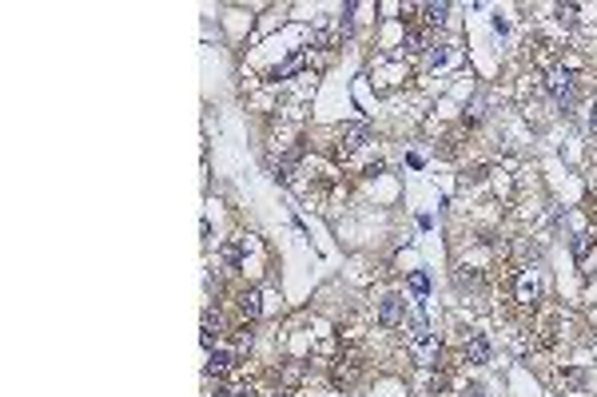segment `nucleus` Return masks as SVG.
<instances>
[{
  "label": "nucleus",
  "mask_w": 597,
  "mask_h": 397,
  "mask_svg": "<svg viewBox=\"0 0 597 397\" xmlns=\"http://www.w3.org/2000/svg\"><path fill=\"white\" fill-rule=\"evenodd\" d=\"M517 302H522V306L537 302V282H534L530 274H522V278H517Z\"/></svg>",
  "instance_id": "nucleus-7"
},
{
  "label": "nucleus",
  "mask_w": 597,
  "mask_h": 397,
  "mask_svg": "<svg viewBox=\"0 0 597 397\" xmlns=\"http://www.w3.org/2000/svg\"><path fill=\"white\" fill-rule=\"evenodd\" d=\"M589 131H597V104L589 108Z\"/></svg>",
  "instance_id": "nucleus-21"
},
{
  "label": "nucleus",
  "mask_w": 597,
  "mask_h": 397,
  "mask_svg": "<svg viewBox=\"0 0 597 397\" xmlns=\"http://www.w3.org/2000/svg\"><path fill=\"white\" fill-rule=\"evenodd\" d=\"M215 334H219V322H215L212 314H203V334H199V342L207 350H215Z\"/></svg>",
  "instance_id": "nucleus-9"
},
{
  "label": "nucleus",
  "mask_w": 597,
  "mask_h": 397,
  "mask_svg": "<svg viewBox=\"0 0 597 397\" xmlns=\"http://www.w3.org/2000/svg\"><path fill=\"white\" fill-rule=\"evenodd\" d=\"M366 143H371V128H366V123H354V128H346V147H351V151L366 147Z\"/></svg>",
  "instance_id": "nucleus-5"
},
{
  "label": "nucleus",
  "mask_w": 597,
  "mask_h": 397,
  "mask_svg": "<svg viewBox=\"0 0 597 397\" xmlns=\"http://www.w3.org/2000/svg\"><path fill=\"white\" fill-rule=\"evenodd\" d=\"M410 290H415L418 298H426V290H430V278H426L422 270H415V274H410Z\"/></svg>",
  "instance_id": "nucleus-15"
},
{
  "label": "nucleus",
  "mask_w": 597,
  "mask_h": 397,
  "mask_svg": "<svg viewBox=\"0 0 597 397\" xmlns=\"http://www.w3.org/2000/svg\"><path fill=\"white\" fill-rule=\"evenodd\" d=\"M466 397H490V393L482 386H470V389H466Z\"/></svg>",
  "instance_id": "nucleus-20"
},
{
  "label": "nucleus",
  "mask_w": 597,
  "mask_h": 397,
  "mask_svg": "<svg viewBox=\"0 0 597 397\" xmlns=\"http://www.w3.org/2000/svg\"><path fill=\"white\" fill-rule=\"evenodd\" d=\"M586 255H589V235H577L574 238V258L577 262H586Z\"/></svg>",
  "instance_id": "nucleus-17"
},
{
  "label": "nucleus",
  "mask_w": 597,
  "mask_h": 397,
  "mask_svg": "<svg viewBox=\"0 0 597 397\" xmlns=\"http://www.w3.org/2000/svg\"><path fill=\"white\" fill-rule=\"evenodd\" d=\"M446 60H450V52H446V44H430V52H426V68H442Z\"/></svg>",
  "instance_id": "nucleus-10"
},
{
  "label": "nucleus",
  "mask_w": 597,
  "mask_h": 397,
  "mask_svg": "<svg viewBox=\"0 0 597 397\" xmlns=\"http://www.w3.org/2000/svg\"><path fill=\"white\" fill-rule=\"evenodd\" d=\"M422 12H426L430 24H442V20L450 16V4H422Z\"/></svg>",
  "instance_id": "nucleus-11"
},
{
  "label": "nucleus",
  "mask_w": 597,
  "mask_h": 397,
  "mask_svg": "<svg viewBox=\"0 0 597 397\" xmlns=\"http://www.w3.org/2000/svg\"><path fill=\"white\" fill-rule=\"evenodd\" d=\"M557 20H562L566 28H574L577 24V4H557Z\"/></svg>",
  "instance_id": "nucleus-14"
},
{
  "label": "nucleus",
  "mask_w": 597,
  "mask_h": 397,
  "mask_svg": "<svg viewBox=\"0 0 597 397\" xmlns=\"http://www.w3.org/2000/svg\"><path fill=\"white\" fill-rule=\"evenodd\" d=\"M223 258H227L231 267H243V242H227V247H223Z\"/></svg>",
  "instance_id": "nucleus-13"
},
{
  "label": "nucleus",
  "mask_w": 597,
  "mask_h": 397,
  "mask_svg": "<svg viewBox=\"0 0 597 397\" xmlns=\"http://www.w3.org/2000/svg\"><path fill=\"white\" fill-rule=\"evenodd\" d=\"M311 44H314V48H327V44H334V32L331 28H314L311 32Z\"/></svg>",
  "instance_id": "nucleus-16"
},
{
  "label": "nucleus",
  "mask_w": 597,
  "mask_h": 397,
  "mask_svg": "<svg viewBox=\"0 0 597 397\" xmlns=\"http://www.w3.org/2000/svg\"><path fill=\"white\" fill-rule=\"evenodd\" d=\"M303 64H307V56L303 52H291V56L279 64V68L271 72V79H287V76H295V72H303Z\"/></svg>",
  "instance_id": "nucleus-4"
},
{
  "label": "nucleus",
  "mask_w": 597,
  "mask_h": 397,
  "mask_svg": "<svg viewBox=\"0 0 597 397\" xmlns=\"http://www.w3.org/2000/svg\"><path fill=\"white\" fill-rule=\"evenodd\" d=\"M546 88H549V96L557 99V108H562V111H569L577 104V79H574V72H569V68H554V72H549Z\"/></svg>",
  "instance_id": "nucleus-1"
},
{
  "label": "nucleus",
  "mask_w": 597,
  "mask_h": 397,
  "mask_svg": "<svg viewBox=\"0 0 597 397\" xmlns=\"http://www.w3.org/2000/svg\"><path fill=\"white\" fill-rule=\"evenodd\" d=\"M303 374H307V366H303V362H287V366H283V381H287V386L303 381Z\"/></svg>",
  "instance_id": "nucleus-12"
},
{
  "label": "nucleus",
  "mask_w": 597,
  "mask_h": 397,
  "mask_svg": "<svg viewBox=\"0 0 597 397\" xmlns=\"http://www.w3.org/2000/svg\"><path fill=\"white\" fill-rule=\"evenodd\" d=\"M219 397H255V393H251V389H223Z\"/></svg>",
  "instance_id": "nucleus-19"
},
{
  "label": "nucleus",
  "mask_w": 597,
  "mask_h": 397,
  "mask_svg": "<svg viewBox=\"0 0 597 397\" xmlns=\"http://www.w3.org/2000/svg\"><path fill=\"white\" fill-rule=\"evenodd\" d=\"M466 362H470V366H486L490 362V342L482 334H474L466 342Z\"/></svg>",
  "instance_id": "nucleus-3"
},
{
  "label": "nucleus",
  "mask_w": 597,
  "mask_h": 397,
  "mask_svg": "<svg viewBox=\"0 0 597 397\" xmlns=\"http://www.w3.org/2000/svg\"><path fill=\"white\" fill-rule=\"evenodd\" d=\"M422 32H410V36H406V52H422Z\"/></svg>",
  "instance_id": "nucleus-18"
},
{
  "label": "nucleus",
  "mask_w": 597,
  "mask_h": 397,
  "mask_svg": "<svg viewBox=\"0 0 597 397\" xmlns=\"http://www.w3.org/2000/svg\"><path fill=\"white\" fill-rule=\"evenodd\" d=\"M406 318V302H402V294H386L383 298V306H378V322L383 326H398Z\"/></svg>",
  "instance_id": "nucleus-2"
},
{
  "label": "nucleus",
  "mask_w": 597,
  "mask_h": 397,
  "mask_svg": "<svg viewBox=\"0 0 597 397\" xmlns=\"http://www.w3.org/2000/svg\"><path fill=\"white\" fill-rule=\"evenodd\" d=\"M231 369V354L227 350H212L207 354V374H227Z\"/></svg>",
  "instance_id": "nucleus-6"
},
{
  "label": "nucleus",
  "mask_w": 597,
  "mask_h": 397,
  "mask_svg": "<svg viewBox=\"0 0 597 397\" xmlns=\"http://www.w3.org/2000/svg\"><path fill=\"white\" fill-rule=\"evenodd\" d=\"M239 306H243V314H247V318H259V314H263V294H259V290H247Z\"/></svg>",
  "instance_id": "nucleus-8"
}]
</instances>
